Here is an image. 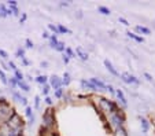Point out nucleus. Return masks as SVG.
<instances>
[{"instance_id":"1","label":"nucleus","mask_w":155,"mask_h":136,"mask_svg":"<svg viewBox=\"0 0 155 136\" xmlns=\"http://www.w3.org/2000/svg\"><path fill=\"white\" fill-rule=\"evenodd\" d=\"M124 121H125V118H124V115L121 114L120 111H117V113H114V114H111V117H110V122H111V127L115 128V129H118V128H122Z\"/></svg>"},{"instance_id":"2","label":"nucleus","mask_w":155,"mask_h":136,"mask_svg":"<svg viewBox=\"0 0 155 136\" xmlns=\"http://www.w3.org/2000/svg\"><path fill=\"white\" fill-rule=\"evenodd\" d=\"M100 103L103 104V106L106 107V110H108V113H111V114H114V113H117V106H115V103H113L111 101H107V99L102 98L100 99Z\"/></svg>"},{"instance_id":"3","label":"nucleus","mask_w":155,"mask_h":136,"mask_svg":"<svg viewBox=\"0 0 155 136\" xmlns=\"http://www.w3.org/2000/svg\"><path fill=\"white\" fill-rule=\"evenodd\" d=\"M121 80L126 84H139V78H136L135 76H132V74H129V73L121 74Z\"/></svg>"},{"instance_id":"4","label":"nucleus","mask_w":155,"mask_h":136,"mask_svg":"<svg viewBox=\"0 0 155 136\" xmlns=\"http://www.w3.org/2000/svg\"><path fill=\"white\" fill-rule=\"evenodd\" d=\"M43 118H44V124L47 125V127H51V125L54 124V114H52V110L48 109L47 111L44 113Z\"/></svg>"},{"instance_id":"5","label":"nucleus","mask_w":155,"mask_h":136,"mask_svg":"<svg viewBox=\"0 0 155 136\" xmlns=\"http://www.w3.org/2000/svg\"><path fill=\"white\" fill-rule=\"evenodd\" d=\"M50 83H51V87H52L54 89H58L62 87V80L59 78L58 76H52L50 78Z\"/></svg>"},{"instance_id":"6","label":"nucleus","mask_w":155,"mask_h":136,"mask_svg":"<svg viewBox=\"0 0 155 136\" xmlns=\"http://www.w3.org/2000/svg\"><path fill=\"white\" fill-rule=\"evenodd\" d=\"M104 66H106V68H107V70L110 71V73H111L113 76H120V73H118V71L115 70V68H114V66H113V63L110 62V61H108V59H104Z\"/></svg>"},{"instance_id":"7","label":"nucleus","mask_w":155,"mask_h":136,"mask_svg":"<svg viewBox=\"0 0 155 136\" xmlns=\"http://www.w3.org/2000/svg\"><path fill=\"white\" fill-rule=\"evenodd\" d=\"M115 95H117L118 101H120L121 103H122V106H126V104H128V101H126V98H125V95H124L122 89H120V88H118L117 91H115Z\"/></svg>"},{"instance_id":"8","label":"nucleus","mask_w":155,"mask_h":136,"mask_svg":"<svg viewBox=\"0 0 155 136\" xmlns=\"http://www.w3.org/2000/svg\"><path fill=\"white\" fill-rule=\"evenodd\" d=\"M91 83L94 84L95 87H96V89H97V91H99V89H107V85H106L104 83H102V81H100V80H97V78H95V77H94V78H91Z\"/></svg>"},{"instance_id":"9","label":"nucleus","mask_w":155,"mask_h":136,"mask_svg":"<svg viewBox=\"0 0 155 136\" xmlns=\"http://www.w3.org/2000/svg\"><path fill=\"white\" fill-rule=\"evenodd\" d=\"M25 114H26V117L29 118V122L30 124H33L35 122V114H33V110L30 106H26V109H25Z\"/></svg>"},{"instance_id":"10","label":"nucleus","mask_w":155,"mask_h":136,"mask_svg":"<svg viewBox=\"0 0 155 136\" xmlns=\"http://www.w3.org/2000/svg\"><path fill=\"white\" fill-rule=\"evenodd\" d=\"M135 30H136L137 33H140V35H146V36L151 35V30H150L148 28H146V26H140V25H137V26L135 28Z\"/></svg>"},{"instance_id":"11","label":"nucleus","mask_w":155,"mask_h":136,"mask_svg":"<svg viewBox=\"0 0 155 136\" xmlns=\"http://www.w3.org/2000/svg\"><path fill=\"white\" fill-rule=\"evenodd\" d=\"M126 35H128L129 38H133L135 41H137V43H144V38L141 37V36H137L136 33H132L130 30H128V32H126Z\"/></svg>"},{"instance_id":"12","label":"nucleus","mask_w":155,"mask_h":136,"mask_svg":"<svg viewBox=\"0 0 155 136\" xmlns=\"http://www.w3.org/2000/svg\"><path fill=\"white\" fill-rule=\"evenodd\" d=\"M81 87L82 88H88V89H92V91H97L96 87L91 83V81H87V80H81Z\"/></svg>"},{"instance_id":"13","label":"nucleus","mask_w":155,"mask_h":136,"mask_svg":"<svg viewBox=\"0 0 155 136\" xmlns=\"http://www.w3.org/2000/svg\"><path fill=\"white\" fill-rule=\"evenodd\" d=\"M7 15H11V12H10V10L7 8L4 4H0V17L2 18H6Z\"/></svg>"},{"instance_id":"14","label":"nucleus","mask_w":155,"mask_h":136,"mask_svg":"<svg viewBox=\"0 0 155 136\" xmlns=\"http://www.w3.org/2000/svg\"><path fill=\"white\" fill-rule=\"evenodd\" d=\"M76 52L78 54V56H80V58H81L82 61H88V54L85 52V51H82V48H81V47H78V48H77V50H76Z\"/></svg>"},{"instance_id":"15","label":"nucleus","mask_w":155,"mask_h":136,"mask_svg":"<svg viewBox=\"0 0 155 136\" xmlns=\"http://www.w3.org/2000/svg\"><path fill=\"white\" fill-rule=\"evenodd\" d=\"M97 11H99V12H102L103 15H110V14H111V11H110V8H107V7H104V6H100L99 8H97Z\"/></svg>"},{"instance_id":"16","label":"nucleus","mask_w":155,"mask_h":136,"mask_svg":"<svg viewBox=\"0 0 155 136\" xmlns=\"http://www.w3.org/2000/svg\"><path fill=\"white\" fill-rule=\"evenodd\" d=\"M141 128H143V132L144 133L150 129V124H148V121H147L146 118H141Z\"/></svg>"},{"instance_id":"17","label":"nucleus","mask_w":155,"mask_h":136,"mask_svg":"<svg viewBox=\"0 0 155 136\" xmlns=\"http://www.w3.org/2000/svg\"><path fill=\"white\" fill-rule=\"evenodd\" d=\"M17 85H18V87H19V88H21V89H22V91H26V92H28V91H29V89H30V87H29V85H28V84H26V83H25V81H19V83H18V84H17Z\"/></svg>"},{"instance_id":"18","label":"nucleus","mask_w":155,"mask_h":136,"mask_svg":"<svg viewBox=\"0 0 155 136\" xmlns=\"http://www.w3.org/2000/svg\"><path fill=\"white\" fill-rule=\"evenodd\" d=\"M47 80H48V77L47 76H38V77H36V81H37L38 84H47Z\"/></svg>"},{"instance_id":"19","label":"nucleus","mask_w":155,"mask_h":136,"mask_svg":"<svg viewBox=\"0 0 155 136\" xmlns=\"http://www.w3.org/2000/svg\"><path fill=\"white\" fill-rule=\"evenodd\" d=\"M14 78L17 80V83H19V81H24V74H22V73H21V71L17 69V70H15V76H14Z\"/></svg>"},{"instance_id":"20","label":"nucleus","mask_w":155,"mask_h":136,"mask_svg":"<svg viewBox=\"0 0 155 136\" xmlns=\"http://www.w3.org/2000/svg\"><path fill=\"white\" fill-rule=\"evenodd\" d=\"M114 136H128V133H126V131L124 128H118V129H115Z\"/></svg>"},{"instance_id":"21","label":"nucleus","mask_w":155,"mask_h":136,"mask_svg":"<svg viewBox=\"0 0 155 136\" xmlns=\"http://www.w3.org/2000/svg\"><path fill=\"white\" fill-rule=\"evenodd\" d=\"M62 84H64V85H69V84H70V74H69V73H64V74H63V78H62Z\"/></svg>"},{"instance_id":"22","label":"nucleus","mask_w":155,"mask_h":136,"mask_svg":"<svg viewBox=\"0 0 155 136\" xmlns=\"http://www.w3.org/2000/svg\"><path fill=\"white\" fill-rule=\"evenodd\" d=\"M64 43H62V41H58L56 43V45H55V50H58L59 52H64Z\"/></svg>"},{"instance_id":"23","label":"nucleus","mask_w":155,"mask_h":136,"mask_svg":"<svg viewBox=\"0 0 155 136\" xmlns=\"http://www.w3.org/2000/svg\"><path fill=\"white\" fill-rule=\"evenodd\" d=\"M64 54H66L69 58H76V54H74L73 50H71V48H69V47L64 48Z\"/></svg>"},{"instance_id":"24","label":"nucleus","mask_w":155,"mask_h":136,"mask_svg":"<svg viewBox=\"0 0 155 136\" xmlns=\"http://www.w3.org/2000/svg\"><path fill=\"white\" fill-rule=\"evenodd\" d=\"M58 32L59 33H71V30H69L66 26H63V25H58Z\"/></svg>"},{"instance_id":"25","label":"nucleus","mask_w":155,"mask_h":136,"mask_svg":"<svg viewBox=\"0 0 155 136\" xmlns=\"http://www.w3.org/2000/svg\"><path fill=\"white\" fill-rule=\"evenodd\" d=\"M50 41H51V47H52V48H55L56 43H58V38H56V36H55V35L50 36Z\"/></svg>"},{"instance_id":"26","label":"nucleus","mask_w":155,"mask_h":136,"mask_svg":"<svg viewBox=\"0 0 155 136\" xmlns=\"http://www.w3.org/2000/svg\"><path fill=\"white\" fill-rule=\"evenodd\" d=\"M17 56L18 58H21V59H24L25 58V50L24 48H18L17 50Z\"/></svg>"},{"instance_id":"27","label":"nucleus","mask_w":155,"mask_h":136,"mask_svg":"<svg viewBox=\"0 0 155 136\" xmlns=\"http://www.w3.org/2000/svg\"><path fill=\"white\" fill-rule=\"evenodd\" d=\"M0 80H2L3 84H8V80H7V77H6V74H4L3 70H0Z\"/></svg>"},{"instance_id":"28","label":"nucleus","mask_w":155,"mask_h":136,"mask_svg":"<svg viewBox=\"0 0 155 136\" xmlns=\"http://www.w3.org/2000/svg\"><path fill=\"white\" fill-rule=\"evenodd\" d=\"M8 84H10V85L12 87V88H15V87H17V84H18V83H17V80H15L14 77H10V83H8Z\"/></svg>"},{"instance_id":"29","label":"nucleus","mask_w":155,"mask_h":136,"mask_svg":"<svg viewBox=\"0 0 155 136\" xmlns=\"http://www.w3.org/2000/svg\"><path fill=\"white\" fill-rule=\"evenodd\" d=\"M48 28H50V29H51V30H52V32H54V33H55V36H56V35H58V33H59V32H58V28H56V26H55V25L50 24V25H48Z\"/></svg>"},{"instance_id":"30","label":"nucleus","mask_w":155,"mask_h":136,"mask_svg":"<svg viewBox=\"0 0 155 136\" xmlns=\"http://www.w3.org/2000/svg\"><path fill=\"white\" fill-rule=\"evenodd\" d=\"M62 95H63V89L58 88V89H56V92H55V96H56V98H61Z\"/></svg>"},{"instance_id":"31","label":"nucleus","mask_w":155,"mask_h":136,"mask_svg":"<svg viewBox=\"0 0 155 136\" xmlns=\"http://www.w3.org/2000/svg\"><path fill=\"white\" fill-rule=\"evenodd\" d=\"M0 56H2L3 59H7V58H8V54H7L4 50H0Z\"/></svg>"},{"instance_id":"32","label":"nucleus","mask_w":155,"mask_h":136,"mask_svg":"<svg viewBox=\"0 0 155 136\" xmlns=\"http://www.w3.org/2000/svg\"><path fill=\"white\" fill-rule=\"evenodd\" d=\"M48 92H50V85H44V88H43V95H48Z\"/></svg>"},{"instance_id":"33","label":"nucleus","mask_w":155,"mask_h":136,"mask_svg":"<svg viewBox=\"0 0 155 136\" xmlns=\"http://www.w3.org/2000/svg\"><path fill=\"white\" fill-rule=\"evenodd\" d=\"M25 43H26V48H32L33 47V41L30 40V38H26V41Z\"/></svg>"},{"instance_id":"34","label":"nucleus","mask_w":155,"mask_h":136,"mask_svg":"<svg viewBox=\"0 0 155 136\" xmlns=\"http://www.w3.org/2000/svg\"><path fill=\"white\" fill-rule=\"evenodd\" d=\"M118 19H120V22H121V24H124V25H125V26H129V22H128V21H126L125 18L120 17V18H118Z\"/></svg>"},{"instance_id":"35","label":"nucleus","mask_w":155,"mask_h":136,"mask_svg":"<svg viewBox=\"0 0 155 136\" xmlns=\"http://www.w3.org/2000/svg\"><path fill=\"white\" fill-rule=\"evenodd\" d=\"M35 106H36V109H38V106H40V96H36L35 98Z\"/></svg>"},{"instance_id":"36","label":"nucleus","mask_w":155,"mask_h":136,"mask_svg":"<svg viewBox=\"0 0 155 136\" xmlns=\"http://www.w3.org/2000/svg\"><path fill=\"white\" fill-rule=\"evenodd\" d=\"M8 69H12V70H17V66H15V63L14 62H11V61H10L8 62Z\"/></svg>"},{"instance_id":"37","label":"nucleus","mask_w":155,"mask_h":136,"mask_svg":"<svg viewBox=\"0 0 155 136\" xmlns=\"http://www.w3.org/2000/svg\"><path fill=\"white\" fill-rule=\"evenodd\" d=\"M19 103H21V104H24V106H26V104H28L26 98H24V96H21V101H19Z\"/></svg>"},{"instance_id":"38","label":"nucleus","mask_w":155,"mask_h":136,"mask_svg":"<svg viewBox=\"0 0 155 136\" xmlns=\"http://www.w3.org/2000/svg\"><path fill=\"white\" fill-rule=\"evenodd\" d=\"M69 61H70V58H69V56L63 52V62H64V63H69Z\"/></svg>"},{"instance_id":"39","label":"nucleus","mask_w":155,"mask_h":136,"mask_svg":"<svg viewBox=\"0 0 155 136\" xmlns=\"http://www.w3.org/2000/svg\"><path fill=\"white\" fill-rule=\"evenodd\" d=\"M107 91H110V92H111V94H115V89L113 88V87L110 85V84H108V85H107Z\"/></svg>"},{"instance_id":"40","label":"nucleus","mask_w":155,"mask_h":136,"mask_svg":"<svg viewBox=\"0 0 155 136\" xmlns=\"http://www.w3.org/2000/svg\"><path fill=\"white\" fill-rule=\"evenodd\" d=\"M8 4H10V6H14V7H17L18 2H15V0H10V2H8Z\"/></svg>"},{"instance_id":"41","label":"nucleus","mask_w":155,"mask_h":136,"mask_svg":"<svg viewBox=\"0 0 155 136\" xmlns=\"http://www.w3.org/2000/svg\"><path fill=\"white\" fill-rule=\"evenodd\" d=\"M144 77H146L148 81H152V77H151V74H148V73H144Z\"/></svg>"},{"instance_id":"42","label":"nucleus","mask_w":155,"mask_h":136,"mask_svg":"<svg viewBox=\"0 0 155 136\" xmlns=\"http://www.w3.org/2000/svg\"><path fill=\"white\" fill-rule=\"evenodd\" d=\"M45 103H47V104H52V99L47 96V98H45Z\"/></svg>"},{"instance_id":"43","label":"nucleus","mask_w":155,"mask_h":136,"mask_svg":"<svg viewBox=\"0 0 155 136\" xmlns=\"http://www.w3.org/2000/svg\"><path fill=\"white\" fill-rule=\"evenodd\" d=\"M25 19H26V15H22V18H21V24H24V22H25Z\"/></svg>"},{"instance_id":"44","label":"nucleus","mask_w":155,"mask_h":136,"mask_svg":"<svg viewBox=\"0 0 155 136\" xmlns=\"http://www.w3.org/2000/svg\"><path fill=\"white\" fill-rule=\"evenodd\" d=\"M43 37H44V38H48V37H50V35H48L47 32H44V33H43Z\"/></svg>"},{"instance_id":"45","label":"nucleus","mask_w":155,"mask_h":136,"mask_svg":"<svg viewBox=\"0 0 155 136\" xmlns=\"http://www.w3.org/2000/svg\"><path fill=\"white\" fill-rule=\"evenodd\" d=\"M22 61H24V63H25V65H29V61H28V59H25V58H24V59H22Z\"/></svg>"},{"instance_id":"46","label":"nucleus","mask_w":155,"mask_h":136,"mask_svg":"<svg viewBox=\"0 0 155 136\" xmlns=\"http://www.w3.org/2000/svg\"><path fill=\"white\" fill-rule=\"evenodd\" d=\"M2 136H3V135H2Z\"/></svg>"}]
</instances>
